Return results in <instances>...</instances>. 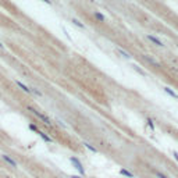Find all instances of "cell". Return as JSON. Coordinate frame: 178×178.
Here are the masks:
<instances>
[{
	"instance_id": "e0dca14e",
	"label": "cell",
	"mask_w": 178,
	"mask_h": 178,
	"mask_svg": "<svg viewBox=\"0 0 178 178\" xmlns=\"http://www.w3.org/2000/svg\"><path fill=\"white\" fill-rule=\"evenodd\" d=\"M43 3H46V4H49V6H51V1L50 0H42Z\"/></svg>"
},
{
	"instance_id": "8fae6325",
	"label": "cell",
	"mask_w": 178,
	"mask_h": 178,
	"mask_svg": "<svg viewBox=\"0 0 178 178\" xmlns=\"http://www.w3.org/2000/svg\"><path fill=\"white\" fill-rule=\"evenodd\" d=\"M121 174H122V175H127V177H132V174L129 171H127V170H121Z\"/></svg>"
},
{
	"instance_id": "2e32d148",
	"label": "cell",
	"mask_w": 178,
	"mask_h": 178,
	"mask_svg": "<svg viewBox=\"0 0 178 178\" xmlns=\"http://www.w3.org/2000/svg\"><path fill=\"white\" fill-rule=\"evenodd\" d=\"M147 124H149V127L152 128V129H154V125H153V121L152 120H147Z\"/></svg>"
},
{
	"instance_id": "5b68a950",
	"label": "cell",
	"mask_w": 178,
	"mask_h": 178,
	"mask_svg": "<svg viewBox=\"0 0 178 178\" xmlns=\"http://www.w3.org/2000/svg\"><path fill=\"white\" fill-rule=\"evenodd\" d=\"M3 160L6 161V163H8V164L11 165V167H17V161H14L10 156H7V154H3Z\"/></svg>"
},
{
	"instance_id": "277c9868",
	"label": "cell",
	"mask_w": 178,
	"mask_h": 178,
	"mask_svg": "<svg viewBox=\"0 0 178 178\" xmlns=\"http://www.w3.org/2000/svg\"><path fill=\"white\" fill-rule=\"evenodd\" d=\"M15 83H17V86H19V88L22 89V90H24L25 93H33V92H32V89H31V88H28L26 85H24V83L21 82V81H15Z\"/></svg>"
},
{
	"instance_id": "ac0fdd59",
	"label": "cell",
	"mask_w": 178,
	"mask_h": 178,
	"mask_svg": "<svg viewBox=\"0 0 178 178\" xmlns=\"http://www.w3.org/2000/svg\"><path fill=\"white\" fill-rule=\"evenodd\" d=\"M3 47H4V44H3L1 42H0V49H3Z\"/></svg>"
},
{
	"instance_id": "6da1fadb",
	"label": "cell",
	"mask_w": 178,
	"mask_h": 178,
	"mask_svg": "<svg viewBox=\"0 0 178 178\" xmlns=\"http://www.w3.org/2000/svg\"><path fill=\"white\" fill-rule=\"evenodd\" d=\"M28 110H29V111H32L33 114H35L36 117H38L39 120H42V121H43V122L46 124V125H51V121L49 120V118H47V117H46L44 114H42V113H39L38 110H35V108H32V107H28Z\"/></svg>"
},
{
	"instance_id": "52a82bcc",
	"label": "cell",
	"mask_w": 178,
	"mask_h": 178,
	"mask_svg": "<svg viewBox=\"0 0 178 178\" xmlns=\"http://www.w3.org/2000/svg\"><path fill=\"white\" fill-rule=\"evenodd\" d=\"M164 90H165V92H167V93H168L170 96H172V97H175V99L178 100V95L175 93V92H174V90H172V89H170V88H167V86H165Z\"/></svg>"
},
{
	"instance_id": "3957f363",
	"label": "cell",
	"mask_w": 178,
	"mask_h": 178,
	"mask_svg": "<svg viewBox=\"0 0 178 178\" xmlns=\"http://www.w3.org/2000/svg\"><path fill=\"white\" fill-rule=\"evenodd\" d=\"M146 38L149 39V40H150L152 43H154V44H156V46H159V47H161V46H163V42H161L160 39H157V38H156V36H153V35H147Z\"/></svg>"
},
{
	"instance_id": "7a4b0ae2",
	"label": "cell",
	"mask_w": 178,
	"mask_h": 178,
	"mask_svg": "<svg viewBox=\"0 0 178 178\" xmlns=\"http://www.w3.org/2000/svg\"><path fill=\"white\" fill-rule=\"evenodd\" d=\"M70 160H71V163L75 165V168H76V170H78L79 172H81V174H83V172H85V171H83V167H82V164H81V161H79V160L75 159V157H71Z\"/></svg>"
},
{
	"instance_id": "7c38bea8",
	"label": "cell",
	"mask_w": 178,
	"mask_h": 178,
	"mask_svg": "<svg viewBox=\"0 0 178 178\" xmlns=\"http://www.w3.org/2000/svg\"><path fill=\"white\" fill-rule=\"evenodd\" d=\"M134 68H135V70L138 71V72H139V74H142V75H146V72H145V71H142L139 68V67H136V65H134Z\"/></svg>"
},
{
	"instance_id": "9c48e42d",
	"label": "cell",
	"mask_w": 178,
	"mask_h": 178,
	"mask_svg": "<svg viewBox=\"0 0 178 178\" xmlns=\"http://www.w3.org/2000/svg\"><path fill=\"white\" fill-rule=\"evenodd\" d=\"M72 24H74V25H76L78 28H81V29H85V25H83L81 21H78L76 18H72Z\"/></svg>"
},
{
	"instance_id": "9a60e30c",
	"label": "cell",
	"mask_w": 178,
	"mask_h": 178,
	"mask_svg": "<svg viewBox=\"0 0 178 178\" xmlns=\"http://www.w3.org/2000/svg\"><path fill=\"white\" fill-rule=\"evenodd\" d=\"M156 177L157 178H167L164 174H161V172H159V171H156Z\"/></svg>"
},
{
	"instance_id": "30bf717a",
	"label": "cell",
	"mask_w": 178,
	"mask_h": 178,
	"mask_svg": "<svg viewBox=\"0 0 178 178\" xmlns=\"http://www.w3.org/2000/svg\"><path fill=\"white\" fill-rule=\"evenodd\" d=\"M117 51H118V53H120V54H121V56H122L124 58H131V54H129V53H127V51H124L122 49H118Z\"/></svg>"
},
{
	"instance_id": "ba28073f",
	"label": "cell",
	"mask_w": 178,
	"mask_h": 178,
	"mask_svg": "<svg viewBox=\"0 0 178 178\" xmlns=\"http://www.w3.org/2000/svg\"><path fill=\"white\" fill-rule=\"evenodd\" d=\"M95 18H97L100 22H104V21H106V17H104L103 14H100L99 11H95Z\"/></svg>"
},
{
	"instance_id": "8992f818",
	"label": "cell",
	"mask_w": 178,
	"mask_h": 178,
	"mask_svg": "<svg viewBox=\"0 0 178 178\" xmlns=\"http://www.w3.org/2000/svg\"><path fill=\"white\" fill-rule=\"evenodd\" d=\"M36 134H38V135L44 140V142H51V138H50V136H47V135H46L44 132H42V131H38Z\"/></svg>"
},
{
	"instance_id": "4fadbf2b",
	"label": "cell",
	"mask_w": 178,
	"mask_h": 178,
	"mask_svg": "<svg viewBox=\"0 0 178 178\" xmlns=\"http://www.w3.org/2000/svg\"><path fill=\"white\" fill-rule=\"evenodd\" d=\"M145 58H146L147 61H150V63H152V64H154V65H157V61H154V60H153L152 57H149V56H146V57H145Z\"/></svg>"
},
{
	"instance_id": "5bb4252c",
	"label": "cell",
	"mask_w": 178,
	"mask_h": 178,
	"mask_svg": "<svg viewBox=\"0 0 178 178\" xmlns=\"http://www.w3.org/2000/svg\"><path fill=\"white\" fill-rule=\"evenodd\" d=\"M83 145H85V146L88 147L89 150H92V152H95V153H96V149H95V147H93V146H90V145H89V143H83Z\"/></svg>"
}]
</instances>
